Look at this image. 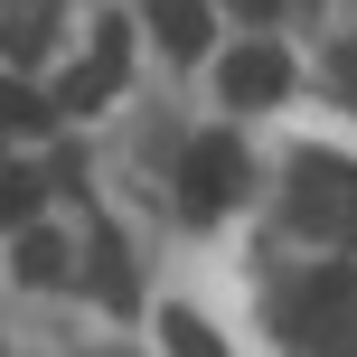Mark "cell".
<instances>
[{"mask_svg":"<svg viewBox=\"0 0 357 357\" xmlns=\"http://www.w3.org/2000/svg\"><path fill=\"white\" fill-rule=\"evenodd\" d=\"M291 226L301 235H357V160L301 151L291 160Z\"/></svg>","mask_w":357,"mask_h":357,"instance_id":"1","label":"cell"},{"mask_svg":"<svg viewBox=\"0 0 357 357\" xmlns=\"http://www.w3.org/2000/svg\"><path fill=\"white\" fill-rule=\"evenodd\" d=\"M329 75H339V94H357V47H339V56H329Z\"/></svg>","mask_w":357,"mask_h":357,"instance_id":"11","label":"cell"},{"mask_svg":"<svg viewBox=\"0 0 357 357\" xmlns=\"http://www.w3.org/2000/svg\"><path fill=\"white\" fill-rule=\"evenodd\" d=\"M160 339H169V357H226V348H216V329L197 320V310H160Z\"/></svg>","mask_w":357,"mask_h":357,"instance_id":"9","label":"cell"},{"mask_svg":"<svg viewBox=\"0 0 357 357\" xmlns=\"http://www.w3.org/2000/svg\"><path fill=\"white\" fill-rule=\"evenodd\" d=\"M151 29H160V47H169V56H207L216 10H207V0H151Z\"/></svg>","mask_w":357,"mask_h":357,"instance_id":"6","label":"cell"},{"mask_svg":"<svg viewBox=\"0 0 357 357\" xmlns=\"http://www.w3.org/2000/svg\"><path fill=\"white\" fill-rule=\"evenodd\" d=\"M123 66H132V29H123V19H104V29H94V56L66 75V85H56V104H47V113H94L113 85H123Z\"/></svg>","mask_w":357,"mask_h":357,"instance_id":"3","label":"cell"},{"mask_svg":"<svg viewBox=\"0 0 357 357\" xmlns=\"http://www.w3.org/2000/svg\"><path fill=\"white\" fill-rule=\"evenodd\" d=\"M56 113H47V94H29V85H0V132H47Z\"/></svg>","mask_w":357,"mask_h":357,"instance_id":"10","label":"cell"},{"mask_svg":"<svg viewBox=\"0 0 357 357\" xmlns=\"http://www.w3.org/2000/svg\"><path fill=\"white\" fill-rule=\"evenodd\" d=\"M38 197H47V178H29V169H0V235H29L38 226Z\"/></svg>","mask_w":357,"mask_h":357,"instance_id":"7","label":"cell"},{"mask_svg":"<svg viewBox=\"0 0 357 357\" xmlns=\"http://www.w3.org/2000/svg\"><path fill=\"white\" fill-rule=\"evenodd\" d=\"M19 282H38V291H47V282H66V245H56V235H19Z\"/></svg>","mask_w":357,"mask_h":357,"instance_id":"8","label":"cell"},{"mask_svg":"<svg viewBox=\"0 0 357 357\" xmlns=\"http://www.w3.org/2000/svg\"><path fill=\"white\" fill-rule=\"evenodd\" d=\"M0 142H10V132H0Z\"/></svg>","mask_w":357,"mask_h":357,"instance_id":"14","label":"cell"},{"mask_svg":"<svg viewBox=\"0 0 357 357\" xmlns=\"http://www.w3.org/2000/svg\"><path fill=\"white\" fill-rule=\"evenodd\" d=\"M339 348H348V357H357V329H348V339H339Z\"/></svg>","mask_w":357,"mask_h":357,"instance_id":"13","label":"cell"},{"mask_svg":"<svg viewBox=\"0 0 357 357\" xmlns=\"http://www.w3.org/2000/svg\"><path fill=\"white\" fill-rule=\"evenodd\" d=\"M348 310H357V273L329 264V273H310V291H301V310H291V320H301L310 339H348Z\"/></svg>","mask_w":357,"mask_h":357,"instance_id":"5","label":"cell"},{"mask_svg":"<svg viewBox=\"0 0 357 357\" xmlns=\"http://www.w3.org/2000/svg\"><path fill=\"white\" fill-rule=\"evenodd\" d=\"M235 188H245V151H235V132L188 142V160H178V207H188V216H226Z\"/></svg>","mask_w":357,"mask_h":357,"instance_id":"2","label":"cell"},{"mask_svg":"<svg viewBox=\"0 0 357 357\" xmlns=\"http://www.w3.org/2000/svg\"><path fill=\"white\" fill-rule=\"evenodd\" d=\"M226 10H235V19H273L282 0H226Z\"/></svg>","mask_w":357,"mask_h":357,"instance_id":"12","label":"cell"},{"mask_svg":"<svg viewBox=\"0 0 357 357\" xmlns=\"http://www.w3.org/2000/svg\"><path fill=\"white\" fill-rule=\"evenodd\" d=\"M216 85H226V104H282L291 94V56L254 38V47H235L226 66H216Z\"/></svg>","mask_w":357,"mask_h":357,"instance_id":"4","label":"cell"}]
</instances>
